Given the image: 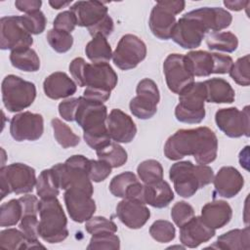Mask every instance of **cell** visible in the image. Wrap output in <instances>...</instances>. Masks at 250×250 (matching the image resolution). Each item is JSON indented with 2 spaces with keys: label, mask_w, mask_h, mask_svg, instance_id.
Here are the masks:
<instances>
[{
  "label": "cell",
  "mask_w": 250,
  "mask_h": 250,
  "mask_svg": "<svg viewBox=\"0 0 250 250\" xmlns=\"http://www.w3.org/2000/svg\"><path fill=\"white\" fill-rule=\"evenodd\" d=\"M164 154L170 160L192 155L197 164L207 165L218 154V139L208 127L181 129L170 136L164 145Z\"/></svg>",
  "instance_id": "6da1fadb"
},
{
  "label": "cell",
  "mask_w": 250,
  "mask_h": 250,
  "mask_svg": "<svg viewBox=\"0 0 250 250\" xmlns=\"http://www.w3.org/2000/svg\"><path fill=\"white\" fill-rule=\"evenodd\" d=\"M107 115V108L103 103L79 97L75 121L83 129L85 143L95 150L104 147L111 142L106 127Z\"/></svg>",
  "instance_id": "7a4b0ae2"
},
{
  "label": "cell",
  "mask_w": 250,
  "mask_h": 250,
  "mask_svg": "<svg viewBox=\"0 0 250 250\" xmlns=\"http://www.w3.org/2000/svg\"><path fill=\"white\" fill-rule=\"evenodd\" d=\"M169 178L173 182L175 191L184 198H189L199 188L211 184L214 179L213 169L204 164L194 165L191 161H179L169 170Z\"/></svg>",
  "instance_id": "3957f363"
},
{
  "label": "cell",
  "mask_w": 250,
  "mask_h": 250,
  "mask_svg": "<svg viewBox=\"0 0 250 250\" xmlns=\"http://www.w3.org/2000/svg\"><path fill=\"white\" fill-rule=\"evenodd\" d=\"M69 71L79 87H94L112 91L118 76L108 62L88 63L83 58H75L69 64Z\"/></svg>",
  "instance_id": "277c9868"
},
{
  "label": "cell",
  "mask_w": 250,
  "mask_h": 250,
  "mask_svg": "<svg viewBox=\"0 0 250 250\" xmlns=\"http://www.w3.org/2000/svg\"><path fill=\"white\" fill-rule=\"evenodd\" d=\"M40 237L48 243H59L68 236L67 219L57 197L41 198L39 201Z\"/></svg>",
  "instance_id": "5b68a950"
},
{
  "label": "cell",
  "mask_w": 250,
  "mask_h": 250,
  "mask_svg": "<svg viewBox=\"0 0 250 250\" xmlns=\"http://www.w3.org/2000/svg\"><path fill=\"white\" fill-rule=\"evenodd\" d=\"M89 159L83 155H72L64 163L54 165L51 170L60 188L80 189L93 195L92 181L88 176Z\"/></svg>",
  "instance_id": "8992f818"
},
{
  "label": "cell",
  "mask_w": 250,
  "mask_h": 250,
  "mask_svg": "<svg viewBox=\"0 0 250 250\" xmlns=\"http://www.w3.org/2000/svg\"><path fill=\"white\" fill-rule=\"evenodd\" d=\"M206 92L203 82H193L179 94L175 108L176 119L187 124H198L205 117Z\"/></svg>",
  "instance_id": "52a82bcc"
},
{
  "label": "cell",
  "mask_w": 250,
  "mask_h": 250,
  "mask_svg": "<svg viewBox=\"0 0 250 250\" xmlns=\"http://www.w3.org/2000/svg\"><path fill=\"white\" fill-rule=\"evenodd\" d=\"M2 102L10 112H20L30 106L36 98V87L17 75L5 76L1 86Z\"/></svg>",
  "instance_id": "ba28073f"
},
{
  "label": "cell",
  "mask_w": 250,
  "mask_h": 250,
  "mask_svg": "<svg viewBox=\"0 0 250 250\" xmlns=\"http://www.w3.org/2000/svg\"><path fill=\"white\" fill-rule=\"evenodd\" d=\"M35 170L23 163H12L0 168L1 199L10 193L31 192L36 186Z\"/></svg>",
  "instance_id": "9c48e42d"
},
{
  "label": "cell",
  "mask_w": 250,
  "mask_h": 250,
  "mask_svg": "<svg viewBox=\"0 0 250 250\" xmlns=\"http://www.w3.org/2000/svg\"><path fill=\"white\" fill-rule=\"evenodd\" d=\"M32 34L25 27L21 16L2 17L0 20V48L17 51L30 48Z\"/></svg>",
  "instance_id": "30bf717a"
},
{
  "label": "cell",
  "mask_w": 250,
  "mask_h": 250,
  "mask_svg": "<svg viewBox=\"0 0 250 250\" xmlns=\"http://www.w3.org/2000/svg\"><path fill=\"white\" fill-rule=\"evenodd\" d=\"M146 56V46L145 42L136 35L125 34L120 38L112 53V61L119 69L129 70L143 62Z\"/></svg>",
  "instance_id": "8fae6325"
},
{
  "label": "cell",
  "mask_w": 250,
  "mask_h": 250,
  "mask_svg": "<svg viewBox=\"0 0 250 250\" xmlns=\"http://www.w3.org/2000/svg\"><path fill=\"white\" fill-rule=\"evenodd\" d=\"M217 127L229 138L250 136L249 105L242 110L236 107L221 108L215 114Z\"/></svg>",
  "instance_id": "7c38bea8"
},
{
  "label": "cell",
  "mask_w": 250,
  "mask_h": 250,
  "mask_svg": "<svg viewBox=\"0 0 250 250\" xmlns=\"http://www.w3.org/2000/svg\"><path fill=\"white\" fill-rule=\"evenodd\" d=\"M163 72L169 90L178 95L194 82L185 55H168L163 62Z\"/></svg>",
  "instance_id": "4fadbf2b"
},
{
  "label": "cell",
  "mask_w": 250,
  "mask_h": 250,
  "mask_svg": "<svg viewBox=\"0 0 250 250\" xmlns=\"http://www.w3.org/2000/svg\"><path fill=\"white\" fill-rule=\"evenodd\" d=\"M207 33L204 25L188 13L178 20L171 39L183 49H195L200 46Z\"/></svg>",
  "instance_id": "5bb4252c"
},
{
  "label": "cell",
  "mask_w": 250,
  "mask_h": 250,
  "mask_svg": "<svg viewBox=\"0 0 250 250\" xmlns=\"http://www.w3.org/2000/svg\"><path fill=\"white\" fill-rule=\"evenodd\" d=\"M44 132V119L41 114L23 111L14 115L10 122V133L17 142L36 141Z\"/></svg>",
  "instance_id": "9a60e30c"
},
{
  "label": "cell",
  "mask_w": 250,
  "mask_h": 250,
  "mask_svg": "<svg viewBox=\"0 0 250 250\" xmlns=\"http://www.w3.org/2000/svg\"><path fill=\"white\" fill-rule=\"evenodd\" d=\"M63 199L70 219L76 223L90 220L96 212V202L92 195L80 189L64 190Z\"/></svg>",
  "instance_id": "2e32d148"
},
{
  "label": "cell",
  "mask_w": 250,
  "mask_h": 250,
  "mask_svg": "<svg viewBox=\"0 0 250 250\" xmlns=\"http://www.w3.org/2000/svg\"><path fill=\"white\" fill-rule=\"evenodd\" d=\"M106 127L110 139L118 144L132 142L137 134V127L133 119L118 108H113L107 115Z\"/></svg>",
  "instance_id": "e0dca14e"
},
{
  "label": "cell",
  "mask_w": 250,
  "mask_h": 250,
  "mask_svg": "<svg viewBox=\"0 0 250 250\" xmlns=\"http://www.w3.org/2000/svg\"><path fill=\"white\" fill-rule=\"evenodd\" d=\"M116 215L127 228L138 229L146 224L150 211L143 202L123 198L116 206Z\"/></svg>",
  "instance_id": "ac0fdd59"
},
{
  "label": "cell",
  "mask_w": 250,
  "mask_h": 250,
  "mask_svg": "<svg viewBox=\"0 0 250 250\" xmlns=\"http://www.w3.org/2000/svg\"><path fill=\"white\" fill-rule=\"evenodd\" d=\"M215 233V229L209 228L200 216H194L180 228V241L186 247L196 248L200 244L208 242Z\"/></svg>",
  "instance_id": "d6986e66"
},
{
  "label": "cell",
  "mask_w": 250,
  "mask_h": 250,
  "mask_svg": "<svg viewBox=\"0 0 250 250\" xmlns=\"http://www.w3.org/2000/svg\"><path fill=\"white\" fill-rule=\"evenodd\" d=\"M215 192L225 198L234 197L244 186L240 172L232 166L222 167L213 179Z\"/></svg>",
  "instance_id": "ffe728a7"
},
{
  "label": "cell",
  "mask_w": 250,
  "mask_h": 250,
  "mask_svg": "<svg viewBox=\"0 0 250 250\" xmlns=\"http://www.w3.org/2000/svg\"><path fill=\"white\" fill-rule=\"evenodd\" d=\"M69 11L73 13L78 26L88 28L101 21L107 15L108 8L101 1H77Z\"/></svg>",
  "instance_id": "44dd1931"
},
{
  "label": "cell",
  "mask_w": 250,
  "mask_h": 250,
  "mask_svg": "<svg viewBox=\"0 0 250 250\" xmlns=\"http://www.w3.org/2000/svg\"><path fill=\"white\" fill-rule=\"evenodd\" d=\"M197 19L206 28L207 32H219L229 27L232 21L231 15L225 9L219 7H201L188 12Z\"/></svg>",
  "instance_id": "7402d4cb"
},
{
  "label": "cell",
  "mask_w": 250,
  "mask_h": 250,
  "mask_svg": "<svg viewBox=\"0 0 250 250\" xmlns=\"http://www.w3.org/2000/svg\"><path fill=\"white\" fill-rule=\"evenodd\" d=\"M45 95L52 100L65 99L77 90V84L65 72L56 71L47 76L43 82Z\"/></svg>",
  "instance_id": "603a6c76"
},
{
  "label": "cell",
  "mask_w": 250,
  "mask_h": 250,
  "mask_svg": "<svg viewBox=\"0 0 250 250\" xmlns=\"http://www.w3.org/2000/svg\"><path fill=\"white\" fill-rule=\"evenodd\" d=\"M201 219L211 229H222L229 223L232 209L225 200H213L201 208Z\"/></svg>",
  "instance_id": "cb8c5ba5"
},
{
  "label": "cell",
  "mask_w": 250,
  "mask_h": 250,
  "mask_svg": "<svg viewBox=\"0 0 250 250\" xmlns=\"http://www.w3.org/2000/svg\"><path fill=\"white\" fill-rule=\"evenodd\" d=\"M176 17L164 8L155 4L149 16L148 25L152 34L160 40L171 39L176 25Z\"/></svg>",
  "instance_id": "d4e9b609"
},
{
  "label": "cell",
  "mask_w": 250,
  "mask_h": 250,
  "mask_svg": "<svg viewBox=\"0 0 250 250\" xmlns=\"http://www.w3.org/2000/svg\"><path fill=\"white\" fill-rule=\"evenodd\" d=\"M144 185V200L146 204L154 208H164L174 200V192L166 181L160 180L152 184Z\"/></svg>",
  "instance_id": "484cf974"
},
{
  "label": "cell",
  "mask_w": 250,
  "mask_h": 250,
  "mask_svg": "<svg viewBox=\"0 0 250 250\" xmlns=\"http://www.w3.org/2000/svg\"><path fill=\"white\" fill-rule=\"evenodd\" d=\"M185 56L193 76L206 77L215 74V53L198 50L190 51Z\"/></svg>",
  "instance_id": "4316f807"
},
{
  "label": "cell",
  "mask_w": 250,
  "mask_h": 250,
  "mask_svg": "<svg viewBox=\"0 0 250 250\" xmlns=\"http://www.w3.org/2000/svg\"><path fill=\"white\" fill-rule=\"evenodd\" d=\"M206 92V102L213 104H231L235 92L230 84L223 78H211L203 82Z\"/></svg>",
  "instance_id": "83f0119b"
},
{
  "label": "cell",
  "mask_w": 250,
  "mask_h": 250,
  "mask_svg": "<svg viewBox=\"0 0 250 250\" xmlns=\"http://www.w3.org/2000/svg\"><path fill=\"white\" fill-rule=\"evenodd\" d=\"M210 247L227 250H248L250 248V229H235L220 235Z\"/></svg>",
  "instance_id": "f1b7e54d"
},
{
  "label": "cell",
  "mask_w": 250,
  "mask_h": 250,
  "mask_svg": "<svg viewBox=\"0 0 250 250\" xmlns=\"http://www.w3.org/2000/svg\"><path fill=\"white\" fill-rule=\"evenodd\" d=\"M0 246L5 249L20 250L30 248H44L41 243H34L30 241L21 229H7L0 231Z\"/></svg>",
  "instance_id": "f546056e"
},
{
  "label": "cell",
  "mask_w": 250,
  "mask_h": 250,
  "mask_svg": "<svg viewBox=\"0 0 250 250\" xmlns=\"http://www.w3.org/2000/svg\"><path fill=\"white\" fill-rule=\"evenodd\" d=\"M10 62L14 67L25 72H35L40 68V59L31 48L12 51Z\"/></svg>",
  "instance_id": "4dcf8cb0"
},
{
  "label": "cell",
  "mask_w": 250,
  "mask_h": 250,
  "mask_svg": "<svg viewBox=\"0 0 250 250\" xmlns=\"http://www.w3.org/2000/svg\"><path fill=\"white\" fill-rule=\"evenodd\" d=\"M85 54L92 62H107L112 59V50L104 36L93 37L85 47Z\"/></svg>",
  "instance_id": "1f68e13d"
},
{
  "label": "cell",
  "mask_w": 250,
  "mask_h": 250,
  "mask_svg": "<svg viewBox=\"0 0 250 250\" xmlns=\"http://www.w3.org/2000/svg\"><path fill=\"white\" fill-rule=\"evenodd\" d=\"M206 44L210 50L232 53L238 47V39L229 31L213 32L206 38Z\"/></svg>",
  "instance_id": "d6a6232c"
},
{
  "label": "cell",
  "mask_w": 250,
  "mask_h": 250,
  "mask_svg": "<svg viewBox=\"0 0 250 250\" xmlns=\"http://www.w3.org/2000/svg\"><path fill=\"white\" fill-rule=\"evenodd\" d=\"M97 156L110 165L111 168H118L123 166L128 159L127 151L116 142H110L106 146L96 150Z\"/></svg>",
  "instance_id": "836d02e7"
},
{
  "label": "cell",
  "mask_w": 250,
  "mask_h": 250,
  "mask_svg": "<svg viewBox=\"0 0 250 250\" xmlns=\"http://www.w3.org/2000/svg\"><path fill=\"white\" fill-rule=\"evenodd\" d=\"M51 125L54 132V137L58 144L62 148L73 147L79 145L80 138L70 129L68 125L63 123L59 118H53L51 120Z\"/></svg>",
  "instance_id": "e575fe53"
},
{
  "label": "cell",
  "mask_w": 250,
  "mask_h": 250,
  "mask_svg": "<svg viewBox=\"0 0 250 250\" xmlns=\"http://www.w3.org/2000/svg\"><path fill=\"white\" fill-rule=\"evenodd\" d=\"M35 187L37 195L40 198L57 197L60 193V188L55 180L51 168L45 169L39 174Z\"/></svg>",
  "instance_id": "d590c367"
},
{
  "label": "cell",
  "mask_w": 250,
  "mask_h": 250,
  "mask_svg": "<svg viewBox=\"0 0 250 250\" xmlns=\"http://www.w3.org/2000/svg\"><path fill=\"white\" fill-rule=\"evenodd\" d=\"M22 218L21 204L18 199H11L0 206V226L3 228L17 225Z\"/></svg>",
  "instance_id": "8d00e7d4"
},
{
  "label": "cell",
  "mask_w": 250,
  "mask_h": 250,
  "mask_svg": "<svg viewBox=\"0 0 250 250\" xmlns=\"http://www.w3.org/2000/svg\"><path fill=\"white\" fill-rule=\"evenodd\" d=\"M137 173L140 180L146 185L163 180L162 165L154 159H147L141 162L137 167Z\"/></svg>",
  "instance_id": "74e56055"
},
{
  "label": "cell",
  "mask_w": 250,
  "mask_h": 250,
  "mask_svg": "<svg viewBox=\"0 0 250 250\" xmlns=\"http://www.w3.org/2000/svg\"><path fill=\"white\" fill-rule=\"evenodd\" d=\"M47 41L57 53H66L73 44V37L69 32L52 28L47 32Z\"/></svg>",
  "instance_id": "f35d334b"
},
{
  "label": "cell",
  "mask_w": 250,
  "mask_h": 250,
  "mask_svg": "<svg viewBox=\"0 0 250 250\" xmlns=\"http://www.w3.org/2000/svg\"><path fill=\"white\" fill-rule=\"evenodd\" d=\"M149 234L157 242L167 243L175 238L176 229L169 221L156 220L149 228Z\"/></svg>",
  "instance_id": "ab89813d"
},
{
  "label": "cell",
  "mask_w": 250,
  "mask_h": 250,
  "mask_svg": "<svg viewBox=\"0 0 250 250\" xmlns=\"http://www.w3.org/2000/svg\"><path fill=\"white\" fill-rule=\"evenodd\" d=\"M120 248V239L113 232H101L92 234L87 246L89 250H118Z\"/></svg>",
  "instance_id": "60d3db41"
},
{
  "label": "cell",
  "mask_w": 250,
  "mask_h": 250,
  "mask_svg": "<svg viewBox=\"0 0 250 250\" xmlns=\"http://www.w3.org/2000/svg\"><path fill=\"white\" fill-rule=\"evenodd\" d=\"M250 59L249 55H245L239 59L235 62H233L230 70L229 76L232 80L240 85V86H249L250 84Z\"/></svg>",
  "instance_id": "b9f144b4"
},
{
  "label": "cell",
  "mask_w": 250,
  "mask_h": 250,
  "mask_svg": "<svg viewBox=\"0 0 250 250\" xmlns=\"http://www.w3.org/2000/svg\"><path fill=\"white\" fill-rule=\"evenodd\" d=\"M136 93L137 97L144 102L150 103L155 105H157L160 101L158 87L156 83L149 78H144L138 83Z\"/></svg>",
  "instance_id": "7bdbcfd3"
},
{
  "label": "cell",
  "mask_w": 250,
  "mask_h": 250,
  "mask_svg": "<svg viewBox=\"0 0 250 250\" xmlns=\"http://www.w3.org/2000/svg\"><path fill=\"white\" fill-rule=\"evenodd\" d=\"M137 181L139 180L133 172H123L112 178L109 183V191L116 197L125 198V193L128 187Z\"/></svg>",
  "instance_id": "ee69618b"
},
{
  "label": "cell",
  "mask_w": 250,
  "mask_h": 250,
  "mask_svg": "<svg viewBox=\"0 0 250 250\" xmlns=\"http://www.w3.org/2000/svg\"><path fill=\"white\" fill-rule=\"evenodd\" d=\"M194 217L193 207L186 201H179L171 209V218L179 228L184 226Z\"/></svg>",
  "instance_id": "f6af8a7d"
},
{
  "label": "cell",
  "mask_w": 250,
  "mask_h": 250,
  "mask_svg": "<svg viewBox=\"0 0 250 250\" xmlns=\"http://www.w3.org/2000/svg\"><path fill=\"white\" fill-rule=\"evenodd\" d=\"M85 229L91 233H101V232H113L117 231V226L111 220H108L102 216L92 217L85 224Z\"/></svg>",
  "instance_id": "bcb514c9"
},
{
  "label": "cell",
  "mask_w": 250,
  "mask_h": 250,
  "mask_svg": "<svg viewBox=\"0 0 250 250\" xmlns=\"http://www.w3.org/2000/svg\"><path fill=\"white\" fill-rule=\"evenodd\" d=\"M129 107L134 116L144 120L151 118L157 111V105L144 102L137 96L130 101Z\"/></svg>",
  "instance_id": "7dc6e473"
},
{
  "label": "cell",
  "mask_w": 250,
  "mask_h": 250,
  "mask_svg": "<svg viewBox=\"0 0 250 250\" xmlns=\"http://www.w3.org/2000/svg\"><path fill=\"white\" fill-rule=\"evenodd\" d=\"M23 23L31 34H40L45 30L47 20L43 12L36 11L21 16Z\"/></svg>",
  "instance_id": "c3c4849f"
},
{
  "label": "cell",
  "mask_w": 250,
  "mask_h": 250,
  "mask_svg": "<svg viewBox=\"0 0 250 250\" xmlns=\"http://www.w3.org/2000/svg\"><path fill=\"white\" fill-rule=\"evenodd\" d=\"M111 167L103 160L89 159L88 176L92 182L100 183L104 181L111 174Z\"/></svg>",
  "instance_id": "681fc988"
},
{
  "label": "cell",
  "mask_w": 250,
  "mask_h": 250,
  "mask_svg": "<svg viewBox=\"0 0 250 250\" xmlns=\"http://www.w3.org/2000/svg\"><path fill=\"white\" fill-rule=\"evenodd\" d=\"M38 227H39V221L37 219V216L35 215L23 216L21 219L20 225H19V228L23 232V234L30 241L34 243H39L38 237L40 235L38 231Z\"/></svg>",
  "instance_id": "f907efd6"
},
{
  "label": "cell",
  "mask_w": 250,
  "mask_h": 250,
  "mask_svg": "<svg viewBox=\"0 0 250 250\" xmlns=\"http://www.w3.org/2000/svg\"><path fill=\"white\" fill-rule=\"evenodd\" d=\"M76 20L71 11H63L57 15L53 21V26L55 29L63 30L66 32H71L76 26Z\"/></svg>",
  "instance_id": "816d5d0a"
},
{
  "label": "cell",
  "mask_w": 250,
  "mask_h": 250,
  "mask_svg": "<svg viewBox=\"0 0 250 250\" xmlns=\"http://www.w3.org/2000/svg\"><path fill=\"white\" fill-rule=\"evenodd\" d=\"M89 31V34L92 37H96V36H104V37H107L109 36L113 29H114V22L113 20L111 19L110 16L106 15L101 21H99L98 23H96L93 26H90L87 28Z\"/></svg>",
  "instance_id": "f5cc1de1"
},
{
  "label": "cell",
  "mask_w": 250,
  "mask_h": 250,
  "mask_svg": "<svg viewBox=\"0 0 250 250\" xmlns=\"http://www.w3.org/2000/svg\"><path fill=\"white\" fill-rule=\"evenodd\" d=\"M79 104V98L64 100L59 104V113L65 121H75V115Z\"/></svg>",
  "instance_id": "db71d44e"
},
{
  "label": "cell",
  "mask_w": 250,
  "mask_h": 250,
  "mask_svg": "<svg viewBox=\"0 0 250 250\" xmlns=\"http://www.w3.org/2000/svg\"><path fill=\"white\" fill-rule=\"evenodd\" d=\"M21 208H22V217L26 215H35L38 214V208H39V201L38 198L35 195L32 194H26L19 198Z\"/></svg>",
  "instance_id": "11a10c76"
},
{
  "label": "cell",
  "mask_w": 250,
  "mask_h": 250,
  "mask_svg": "<svg viewBox=\"0 0 250 250\" xmlns=\"http://www.w3.org/2000/svg\"><path fill=\"white\" fill-rule=\"evenodd\" d=\"M111 91L101 89V88H94V87H86V89L83 92V96L85 99L99 102V103H104L106 102L110 97Z\"/></svg>",
  "instance_id": "9f6ffc18"
},
{
  "label": "cell",
  "mask_w": 250,
  "mask_h": 250,
  "mask_svg": "<svg viewBox=\"0 0 250 250\" xmlns=\"http://www.w3.org/2000/svg\"><path fill=\"white\" fill-rule=\"evenodd\" d=\"M144 190H145V185H143L139 181H137L128 187L126 193H125V198L131 199V200H137V201L145 203Z\"/></svg>",
  "instance_id": "6f0895ef"
},
{
  "label": "cell",
  "mask_w": 250,
  "mask_h": 250,
  "mask_svg": "<svg viewBox=\"0 0 250 250\" xmlns=\"http://www.w3.org/2000/svg\"><path fill=\"white\" fill-rule=\"evenodd\" d=\"M42 1L40 0H17L15 2L16 8L25 14L36 12L40 10Z\"/></svg>",
  "instance_id": "680465c9"
},
{
  "label": "cell",
  "mask_w": 250,
  "mask_h": 250,
  "mask_svg": "<svg viewBox=\"0 0 250 250\" xmlns=\"http://www.w3.org/2000/svg\"><path fill=\"white\" fill-rule=\"evenodd\" d=\"M156 4L164 8L166 11L171 13L172 15L176 16L184 11L186 2L183 0H177V1H157Z\"/></svg>",
  "instance_id": "91938a15"
},
{
  "label": "cell",
  "mask_w": 250,
  "mask_h": 250,
  "mask_svg": "<svg viewBox=\"0 0 250 250\" xmlns=\"http://www.w3.org/2000/svg\"><path fill=\"white\" fill-rule=\"evenodd\" d=\"M248 0H226L224 1V5L226 8L231 11H241L245 9L249 5Z\"/></svg>",
  "instance_id": "94428289"
},
{
  "label": "cell",
  "mask_w": 250,
  "mask_h": 250,
  "mask_svg": "<svg viewBox=\"0 0 250 250\" xmlns=\"http://www.w3.org/2000/svg\"><path fill=\"white\" fill-rule=\"evenodd\" d=\"M71 1H59V0H55V1H49V4L50 6L53 8V9H56V10H59L61 8H63V7H66L68 5H70Z\"/></svg>",
  "instance_id": "6125c7cd"
}]
</instances>
